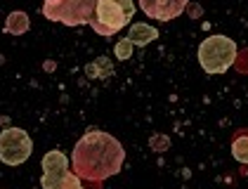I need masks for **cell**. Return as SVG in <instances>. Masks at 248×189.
Returning a JSON list of instances; mask_svg holds the SVG:
<instances>
[{
  "mask_svg": "<svg viewBox=\"0 0 248 189\" xmlns=\"http://www.w3.org/2000/svg\"><path fill=\"white\" fill-rule=\"evenodd\" d=\"M33 142L31 135L21 128H7L0 132V161L5 166H21L31 158Z\"/></svg>",
  "mask_w": 248,
  "mask_h": 189,
  "instance_id": "obj_6",
  "label": "cell"
},
{
  "mask_svg": "<svg viewBox=\"0 0 248 189\" xmlns=\"http://www.w3.org/2000/svg\"><path fill=\"white\" fill-rule=\"evenodd\" d=\"M152 147L156 151H163V149H168V147H170V140H168V137H154Z\"/></svg>",
  "mask_w": 248,
  "mask_h": 189,
  "instance_id": "obj_12",
  "label": "cell"
},
{
  "mask_svg": "<svg viewBox=\"0 0 248 189\" xmlns=\"http://www.w3.org/2000/svg\"><path fill=\"white\" fill-rule=\"evenodd\" d=\"M135 17V2L133 0H99L95 10V17L90 19V26L95 33L104 38L116 36L125 24Z\"/></svg>",
  "mask_w": 248,
  "mask_h": 189,
  "instance_id": "obj_3",
  "label": "cell"
},
{
  "mask_svg": "<svg viewBox=\"0 0 248 189\" xmlns=\"http://www.w3.org/2000/svg\"><path fill=\"white\" fill-rule=\"evenodd\" d=\"M40 166H43V175H40L43 189H83L80 177L76 173H69V158L64 151H47L43 156Z\"/></svg>",
  "mask_w": 248,
  "mask_h": 189,
  "instance_id": "obj_4",
  "label": "cell"
},
{
  "mask_svg": "<svg viewBox=\"0 0 248 189\" xmlns=\"http://www.w3.org/2000/svg\"><path fill=\"white\" fill-rule=\"evenodd\" d=\"M199 64L208 76L225 74L229 66L236 62V43L227 36H208L199 45Z\"/></svg>",
  "mask_w": 248,
  "mask_h": 189,
  "instance_id": "obj_2",
  "label": "cell"
},
{
  "mask_svg": "<svg viewBox=\"0 0 248 189\" xmlns=\"http://www.w3.org/2000/svg\"><path fill=\"white\" fill-rule=\"evenodd\" d=\"M133 43L128 40V38H123V40H118L116 43V47H114V52H116V57L121 59V62H125V59H130L133 57Z\"/></svg>",
  "mask_w": 248,
  "mask_h": 189,
  "instance_id": "obj_11",
  "label": "cell"
},
{
  "mask_svg": "<svg viewBox=\"0 0 248 189\" xmlns=\"http://www.w3.org/2000/svg\"><path fill=\"white\" fill-rule=\"evenodd\" d=\"M99 0H52L43 5V17L66 26H83L95 17Z\"/></svg>",
  "mask_w": 248,
  "mask_h": 189,
  "instance_id": "obj_5",
  "label": "cell"
},
{
  "mask_svg": "<svg viewBox=\"0 0 248 189\" xmlns=\"http://www.w3.org/2000/svg\"><path fill=\"white\" fill-rule=\"evenodd\" d=\"M232 156L239 163H248V135H241L232 142Z\"/></svg>",
  "mask_w": 248,
  "mask_h": 189,
  "instance_id": "obj_10",
  "label": "cell"
},
{
  "mask_svg": "<svg viewBox=\"0 0 248 189\" xmlns=\"http://www.w3.org/2000/svg\"><path fill=\"white\" fill-rule=\"evenodd\" d=\"M158 38V31L149 26V24H144V21H140V24H133L130 26V31H128V40L137 45V47H144V45H149Z\"/></svg>",
  "mask_w": 248,
  "mask_h": 189,
  "instance_id": "obj_8",
  "label": "cell"
},
{
  "mask_svg": "<svg viewBox=\"0 0 248 189\" xmlns=\"http://www.w3.org/2000/svg\"><path fill=\"white\" fill-rule=\"evenodd\" d=\"M189 0H140V10L149 19L158 21H172L187 10Z\"/></svg>",
  "mask_w": 248,
  "mask_h": 189,
  "instance_id": "obj_7",
  "label": "cell"
},
{
  "mask_svg": "<svg viewBox=\"0 0 248 189\" xmlns=\"http://www.w3.org/2000/svg\"><path fill=\"white\" fill-rule=\"evenodd\" d=\"M71 163L78 177L99 182L121 173L125 163V149L114 135L104 130H90L76 142Z\"/></svg>",
  "mask_w": 248,
  "mask_h": 189,
  "instance_id": "obj_1",
  "label": "cell"
},
{
  "mask_svg": "<svg viewBox=\"0 0 248 189\" xmlns=\"http://www.w3.org/2000/svg\"><path fill=\"white\" fill-rule=\"evenodd\" d=\"M29 26H31V19L26 12H12V15H7V21H5V33H12V36H24L26 31H29Z\"/></svg>",
  "mask_w": 248,
  "mask_h": 189,
  "instance_id": "obj_9",
  "label": "cell"
},
{
  "mask_svg": "<svg viewBox=\"0 0 248 189\" xmlns=\"http://www.w3.org/2000/svg\"><path fill=\"white\" fill-rule=\"evenodd\" d=\"M45 2H52V0H45Z\"/></svg>",
  "mask_w": 248,
  "mask_h": 189,
  "instance_id": "obj_13",
  "label": "cell"
}]
</instances>
